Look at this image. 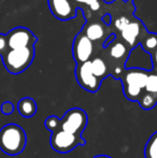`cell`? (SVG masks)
I'll list each match as a JSON object with an SVG mask.
<instances>
[{
	"instance_id": "obj_5",
	"label": "cell",
	"mask_w": 157,
	"mask_h": 158,
	"mask_svg": "<svg viewBox=\"0 0 157 158\" xmlns=\"http://www.w3.org/2000/svg\"><path fill=\"white\" fill-rule=\"evenodd\" d=\"M50 143L55 152L66 154V153L73 151L76 146L85 145L86 142L82 135H76L63 130H57L52 132Z\"/></svg>"
},
{
	"instance_id": "obj_14",
	"label": "cell",
	"mask_w": 157,
	"mask_h": 158,
	"mask_svg": "<svg viewBox=\"0 0 157 158\" xmlns=\"http://www.w3.org/2000/svg\"><path fill=\"white\" fill-rule=\"evenodd\" d=\"M84 35L90 40V41H99L101 40L105 35V29L101 24L99 23H93L88 25L85 28Z\"/></svg>"
},
{
	"instance_id": "obj_21",
	"label": "cell",
	"mask_w": 157,
	"mask_h": 158,
	"mask_svg": "<svg viewBox=\"0 0 157 158\" xmlns=\"http://www.w3.org/2000/svg\"><path fill=\"white\" fill-rule=\"evenodd\" d=\"M14 104L11 101H4L1 104V112L4 115H11L14 112Z\"/></svg>"
},
{
	"instance_id": "obj_3",
	"label": "cell",
	"mask_w": 157,
	"mask_h": 158,
	"mask_svg": "<svg viewBox=\"0 0 157 158\" xmlns=\"http://www.w3.org/2000/svg\"><path fill=\"white\" fill-rule=\"evenodd\" d=\"M35 58V48L8 50L2 56V61L6 69L12 74L22 73L31 64Z\"/></svg>"
},
{
	"instance_id": "obj_12",
	"label": "cell",
	"mask_w": 157,
	"mask_h": 158,
	"mask_svg": "<svg viewBox=\"0 0 157 158\" xmlns=\"http://www.w3.org/2000/svg\"><path fill=\"white\" fill-rule=\"evenodd\" d=\"M128 52H129V50L125 43L121 41L115 42V40H114V42L109 48V56L112 60L123 61L125 64V60L128 56Z\"/></svg>"
},
{
	"instance_id": "obj_4",
	"label": "cell",
	"mask_w": 157,
	"mask_h": 158,
	"mask_svg": "<svg viewBox=\"0 0 157 158\" xmlns=\"http://www.w3.org/2000/svg\"><path fill=\"white\" fill-rule=\"evenodd\" d=\"M60 123L61 125L59 130L82 135V132L87 126L88 117L84 110L80 108H73L65 113L63 118H60Z\"/></svg>"
},
{
	"instance_id": "obj_25",
	"label": "cell",
	"mask_w": 157,
	"mask_h": 158,
	"mask_svg": "<svg viewBox=\"0 0 157 158\" xmlns=\"http://www.w3.org/2000/svg\"><path fill=\"white\" fill-rule=\"evenodd\" d=\"M93 158H112V157L108 156V155H97V156H95Z\"/></svg>"
},
{
	"instance_id": "obj_22",
	"label": "cell",
	"mask_w": 157,
	"mask_h": 158,
	"mask_svg": "<svg viewBox=\"0 0 157 158\" xmlns=\"http://www.w3.org/2000/svg\"><path fill=\"white\" fill-rule=\"evenodd\" d=\"M129 22L130 21L126 16H121L115 21V27L118 28L119 31H122V30H123L124 28H125L126 26L129 24Z\"/></svg>"
},
{
	"instance_id": "obj_6",
	"label": "cell",
	"mask_w": 157,
	"mask_h": 158,
	"mask_svg": "<svg viewBox=\"0 0 157 158\" xmlns=\"http://www.w3.org/2000/svg\"><path fill=\"white\" fill-rule=\"evenodd\" d=\"M9 50H16V48H25L35 46L37 38L28 28L16 27L10 30L6 33Z\"/></svg>"
},
{
	"instance_id": "obj_26",
	"label": "cell",
	"mask_w": 157,
	"mask_h": 158,
	"mask_svg": "<svg viewBox=\"0 0 157 158\" xmlns=\"http://www.w3.org/2000/svg\"><path fill=\"white\" fill-rule=\"evenodd\" d=\"M152 72H154L157 75V67H154V69H153V71H152Z\"/></svg>"
},
{
	"instance_id": "obj_15",
	"label": "cell",
	"mask_w": 157,
	"mask_h": 158,
	"mask_svg": "<svg viewBox=\"0 0 157 158\" xmlns=\"http://www.w3.org/2000/svg\"><path fill=\"white\" fill-rule=\"evenodd\" d=\"M141 46L145 52L153 54L157 48V35L156 33H147L141 41Z\"/></svg>"
},
{
	"instance_id": "obj_2",
	"label": "cell",
	"mask_w": 157,
	"mask_h": 158,
	"mask_svg": "<svg viewBox=\"0 0 157 158\" xmlns=\"http://www.w3.org/2000/svg\"><path fill=\"white\" fill-rule=\"evenodd\" d=\"M150 71L140 68L127 69L121 77L123 84V93L130 101H139L143 94Z\"/></svg>"
},
{
	"instance_id": "obj_19",
	"label": "cell",
	"mask_w": 157,
	"mask_h": 158,
	"mask_svg": "<svg viewBox=\"0 0 157 158\" xmlns=\"http://www.w3.org/2000/svg\"><path fill=\"white\" fill-rule=\"evenodd\" d=\"M44 125H45L48 130L54 132V131H57L60 129V125H61L60 118H58V117L55 116V115H51V116H48V118L44 121Z\"/></svg>"
},
{
	"instance_id": "obj_9",
	"label": "cell",
	"mask_w": 157,
	"mask_h": 158,
	"mask_svg": "<svg viewBox=\"0 0 157 158\" xmlns=\"http://www.w3.org/2000/svg\"><path fill=\"white\" fill-rule=\"evenodd\" d=\"M48 6L56 19L68 21L76 16V9L70 0H48Z\"/></svg>"
},
{
	"instance_id": "obj_23",
	"label": "cell",
	"mask_w": 157,
	"mask_h": 158,
	"mask_svg": "<svg viewBox=\"0 0 157 158\" xmlns=\"http://www.w3.org/2000/svg\"><path fill=\"white\" fill-rule=\"evenodd\" d=\"M74 1L79 2V3H85L87 6H90V9L94 11L98 10L99 9V6H100V2L99 0H74Z\"/></svg>"
},
{
	"instance_id": "obj_1",
	"label": "cell",
	"mask_w": 157,
	"mask_h": 158,
	"mask_svg": "<svg viewBox=\"0 0 157 158\" xmlns=\"http://www.w3.org/2000/svg\"><path fill=\"white\" fill-rule=\"evenodd\" d=\"M27 135L21 126L8 124L0 129V150L11 156L19 155L25 150Z\"/></svg>"
},
{
	"instance_id": "obj_10",
	"label": "cell",
	"mask_w": 157,
	"mask_h": 158,
	"mask_svg": "<svg viewBox=\"0 0 157 158\" xmlns=\"http://www.w3.org/2000/svg\"><path fill=\"white\" fill-rule=\"evenodd\" d=\"M141 30H142V24L141 23L129 22V24L121 31V35L124 41L132 48L140 42Z\"/></svg>"
},
{
	"instance_id": "obj_18",
	"label": "cell",
	"mask_w": 157,
	"mask_h": 158,
	"mask_svg": "<svg viewBox=\"0 0 157 158\" xmlns=\"http://www.w3.org/2000/svg\"><path fill=\"white\" fill-rule=\"evenodd\" d=\"M138 102L143 110H151V109H153L157 104V100L155 98L152 97L151 95H149L145 92H143V94L141 95Z\"/></svg>"
},
{
	"instance_id": "obj_24",
	"label": "cell",
	"mask_w": 157,
	"mask_h": 158,
	"mask_svg": "<svg viewBox=\"0 0 157 158\" xmlns=\"http://www.w3.org/2000/svg\"><path fill=\"white\" fill-rule=\"evenodd\" d=\"M152 55V61H153V66L154 67H157V48L153 52Z\"/></svg>"
},
{
	"instance_id": "obj_16",
	"label": "cell",
	"mask_w": 157,
	"mask_h": 158,
	"mask_svg": "<svg viewBox=\"0 0 157 158\" xmlns=\"http://www.w3.org/2000/svg\"><path fill=\"white\" fill-rule=\"evenodd\" d=\"M145 158H157V131L154 132L147 140L144 148Z\"/></svg>"
},
{
	"instance_id": "obj_20",
	"label": "cell",
	"mask_w": 157,
	"mask_h": 158,
	"mask_svg": "<svg viewBox=\"0 0 157 158\" xmlns=\"http://www.w3.org/2000/svg\"><path fill=\"white\" fill-rule=\"evenodd\" d=\"M9 50L8 45V39H6V35L4 33H0V56H3Z\"/></svg>"
},
{
	"instance_id": "obj_7",
	"label": "cell",
	"mask_w": 157,
	"mask_h": 158,
	"mask_svg": "<svg viewBox=\"0 0 157 158\" xmlns=\"http://www.w3.org/2000/svg\"><path fill=\"white\" fill-rule=\"evenodd\" d=\"M76 77L79 85L89 93H96L100 88L101 81H99L92 71L90 60L79 64L76 69Z\"/></svg>"
},
{
	"instance_id": "obj_8",
	"label": "cell",
	"mask_w": 157,
	"mask_h": 158,
	"mask_svg": "<svg viewBox=\"0 0 157 158\" xmlns=\"http://www.w3.org/2000/svg\"><path fill=\"white\" fill-rule=\"evenodd\" d=\"M72 51L76 64H83L92 58L94 53V44L84 33H79L73 42Z\"/></svg>"
},
{
	"instance_id": "obj_13",
	"label": "cell",
	"mask_w": 157,
	"mask_h": 158,
	"mask_svg": "<svg viewBox=\"0 0 157 158\" xmlns=\"http://www.w3.org/2000/svg\"><path fill=\"white\" fill-rule=\"evenodd\" d=\"M17 110L23 117H32L37 113V103L32 98L25 97L19 101Z\"/></svg>"
},
{
	"instance_id": "obj_11",
	"label": "cell",
	"mask_w": 157,
	"mask_h": 158,
	"mask_svg": "<svg viewBox=\"0 0 157 158\" xmlns=\"http://www.w3.org/2000/svg\"><path fill=\"white\" fill-rule=\"evenodd\" d=\"M90 67H92L93 73L99 81L102 82L103 79L110 75L109 66H108L107 61L101 57H95V58L90 59Z\"/></svg>"
},
{
	"instance_id": "obj_17",
	"label": "cell",
	"mask_w": 157,
	"mask_h": 158,
	"mask_svg": "<svg viewBox=\"0 0 157 158\" xmlns=\"http://www.w3.org/2000/svg\"><path fill=\"white\" fill-rule=\"evenodd\" d=\"M144 92L151 95L157 100V75L154 72H150L149 77L147 80V84H145Z\"/></svg>"
}]
</instances>
